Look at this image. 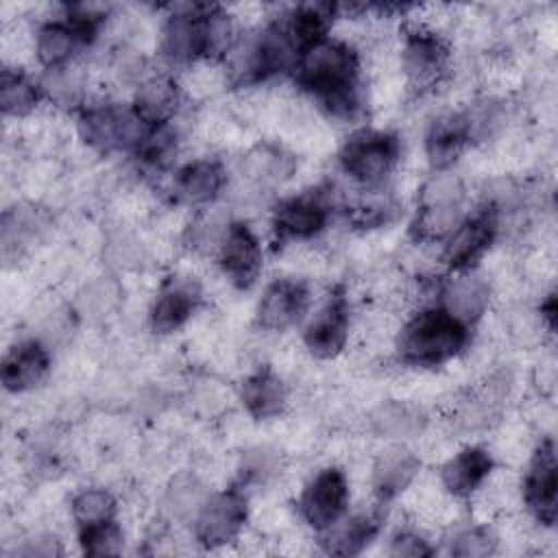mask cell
Returning <instances> with one entry per match:
<instances>
[{
  "label": "cell",
  "mask_w": 558,
  "mask_h": 558,
  "mask_svg": "<svg viewBox=\"0 0 558 558\" xmlns=\"http://www.w3.org/2000/svg\"><path fill=\"white\" fill-rule=\"evenodd\" d=\"M299 83L338 118H351L357 107V59L355 52L331 39L303 48L299 59Z\"/></svg>",
  "instance_id": "6da1fadb"
},
{
  "label": "cell",
  "mask_w": 558,
  "mask_h": 558,
  "mask_svg": "<svg viewBox=\"0 0 558 558\" xmlns=\"http://www.w3.org/2000/svg\"><path fill=\"white\" fill-rule=\"evenodd\" d=\"M466 325L445 310H425L405 323L399 336V353L408 364L436 366L453 357L466 344Z\"/></svg>",
  "instance_id": "7a4b0ae2"
},
{
  "label": "cell",
  "mask_w": 558,
  "mask_h": 558,
  "mask_svg": "<svg viewBox=\"0 0 558 558\" xmlns=\"http://www.w3.org/2000/svg\"><path fill=\"white\" fill-rule=\"evenodd\" d=\"M81 135L98 150L140 148L150 124L135 111L118 105L89 107L78 120Z\"/></svg>",
  "instance_id": "3957f363"
},
{
  "label": "cell",
  "mask_w": 558,
  "mask_h": 558,
  "mask_svg": "<svg viewBox=\"0 0 558 558\" xmlns=\"http://www.w3.org/2000/svg\"><path fill=\"white\" fill-rule=\"evenodd\" d=\"M294 54V41L288 35L286 26L270 24L233 59V76L238 83H253L268 78L286 70Z\"/></svg>",
  "instance_id": "277c9868"
},
{
  "label": "cell",
  "mask_w": 558,
  "mask_h": 558,
  "mask_svg": "<svg viewBox=\"0 0 558 558\" xmlns=\"http://www.w3.org/2000/svg\"><path fill=\"white\" fill-rule=\"evenodd\" d=\"M399 157V140L381 131H360L347 140L340 150L344 172L362 183L384 179Z\"/></svg>",
  "instance_id": "5b68a950"
},
{
  "label": "cell",
  "mask_w": 558,
  "mask_h": 558,
  "mask_svg": "<svg viewBox=\"0 0 558 558\" xmlns=\"http://www.w3.org/2000/svg\"><path fill=\"white\" fill-rule=\"evenodd\" d=\"M347 477L338 469H323L303 490L299 508L303 519L316 527H331L347 508Z\"/></svg>",
  "instance_id": "8992f818"
},
{
  "label": "cell",
  "mask_w": 558,
  "mask_h": 558,
  "mask_svg": "<svg viewBox=\"0 0 558 558\" xmlns=\"http://www.w3.org/2000/svg\"><path fill=\"white\" fill-rule=\"evenodd\" d=\"M246 519V499L240 490L220 493L203 504L196 514V538L205 547H218L235 538Z\"/></svg>",
  "instance_id": "52a82bcc"
},
{
  "label": "cell",
  "mask_w": 558,
  "mask_h": 558,
  "mask_svg": "<svg viewBox=\"0 0 558 558\" xmlns=\"http://www.w3.org/2000/svg\"><path fill=\"white\" fill-rule=\"evenodd\" d=\"M556 453L554 442L543 440L541 447L534 451L525 475V501L534 517L545 523L554 525L556 521Z\"/></svg>",
  "instance_id": "ba28073f"
},
{
  "label": "cell",
  "mask_w": 558,
  "mask_h": 558,
  "mask_svg": "<svg viewBox=\"0 0 558 558\" xmlns=\"http://www.w3.org/2000/svg\"><path fill=\"white\" fill-rule=\"evenodd\" d=\"M497 233V211L488 205L480 209L469 220L460 222L447 242L445 259L451 268L471 266L495 240Z\"/></svg>",
  "instance_id": "9c48e42d"
},
{
  "label": "cell",
  "mask_w": 558,
  "mask_h": 558,
  "mask_svg": "<svg viewBox=\"0 0 558 558\" xmlns=\"http://www.w3.org/2000/svg\"><path fill=\"white\" fill-rule=\"evenodd\" d=\"M349 333V305L342 292H333L305 329V347L316 357H333Z\"/></svg>",
  "instance_id": "30bf717a"
},
{
  "label": "cell",
  "mask_w": 558,
  "mask_h": 558,
  "mask_svg": "<svg viewBox=\"0 0 558 558\" xmlns=\"http://www.w3.org/2000/svg\"><path fill=\"white\" fill-rule=\"evenodd\" d=\"M220 264L227 277L240 288H248L257 279L262 268V251L257 238L246 225H229V231L220 244Z\"/></svg>",
  "instance_id": "8fae6325"
},
{
  "label": "cell",
  "mask_w": 558,
  "mask_h": 558,
  "mask_svg": "<svg viewBox=\"0 0 558 558\" xmlns=\"http://www.w3.org/2000/svg\"><path fill=\"white\" fill-rule=\"evenodd\" d=\"M307 307V290L292 279L272 281L257 307V323L268 331H281L294 325Z\"/></svg>",
  "instance_id": "7c38bea8"
},
{
  "label": "cell",
  "mask_w": 558,
  "mask_h": 558,
  "mask_svg": "<svg viewBox=\"0 0 558 558\" xmlns=\"http://www.w3.org/2000/svg\"><path fill=\"white\" fill-rule=\"evenodd\" d=\"M447 46L445 41L432 31H412L405 37L403 46V65L410 78L418 85L432 83L447 65Z\"/></svg>",
  "instance_id": "4fadbf2b"
},
{
  "label": "cell",
  "mask_w": 558,
  "mask_h": 558,
  "mask_svg": "<svg viewBox=\"0 0 558 558\" xmlns=\"http://www.w3.org/2000/svg\"><path fill=\"white\" fill-rule=\"evenodd\" d=\"M50 366L48 349L37 340L15 344L2 362V384L11 392H24L37 386Z\"/></svg>",
  "instance_id": "5bb4252c"
},
{
  "label": "cell",
  "mask_w": 558,
  "mask_h": 558,
  "mask_svg": "<svg viewBox=\"0 0 558 558\" xmlns=\"http://www.w3.org/2000/svg\"><path fill=\"white\" fill-rule=\"evenodd\" d=\"M203 11L205 7H187L168 17L163 54L172 63H187L203 54Z\"/></svg>",
  "instance_id": "9a60e30c"
},
{
  "label": "cell",
  "mask_w": 558,
  "mask_h": 558,
  "mask_svg": "<svg viewBox=\"0 0 558 558\" xmlns=\"http://www.w3.org/2000/svg\"><path fill=\"white\" fill-rule=\"evenodd\" d=\"M329 218V209L320 196L305 194L283 201L275 211V229L283 238H312Z\"/></svg>",
  "instance_id": "2e32d148"
},
{
  "label": "cell",
  "mask_w": 558,
  "mask_h": 558,
  "mask_svg": "<svg viewBox=\"0 0 558 558\" xmlns=\"http://www.w3.org/2000/svg\"><path fill=\"white\" fill-rule=\"evenodd\" d=\"M469 140L471 137H469V126H466L464 113H449V116L438 118L429 126V133L425 140L429 163L438 170H445L447 166H451L458 159V155L462 153V148Z\"/></svg>",
  "instance_id": "e0dca14e"
},
{
  "label": "cell",
  "mask_w": 558,
  "mask_h": 558,
  "mask_svg": "<svg viewBox=\"0 0 558 558\" xmlns=\"http://www.w3.org/2000/svg\"><path fill=\"white\" fill-rule=\"evenodd\" d=\"M488 299H490V288L477 275L456 277L442 290L445 312L464 325L477 320L484 314Z\"/></svg>",
  "instance_id": "ac0fdd59"
},
{
  "label": "cell",
  "mask_w": 558,
  "mask_h": 558,
  "mask_svg": "<svg viewBox=\"0 0 558 558\" xmlns=\"http://www.w3.org/2000/svg\"><path fill=\"white\" fill-rule=\"evenodd\" d=\"M493 458L480 447H466L442 466V484L456 497L471 495L490 473Z\"/></svg>",
  "instance_id": "d6986e66"
},
{
  "label": "cell",
  "mask_w": 558,
  "mask_h": 558,
  "mask_svg": "<svg viewBox=\"0 0 558 558\" xmlns=\"http://www.w3.org/2000/svg\"><path fill=\"white\" fill-rule=\"evenodd\" d=\"M198 301V290L192 283L177 281L161 290L153 310H150V325L157 333H170L179 329L194 312Z\"/></svg>",
  "instance_id": "ffe728a7"
},
{
  "label": "cell",
  "mask_w": 558,
  "mask_h": 558,
  "mask_svg": "<svg viewBox=\"0 0 558 558\" xmlns=\"http://www.w3.org/2000/svg\"><path fill=\"white\" fill-rule=\"evenodd\" d=\"M225 172L218 161L201 159L183 166L174 179V192L183 203H209L222 187Z\"/></svg>",
  "instance_id": "44dd1931"
},
{
  "label": "cell",
  "mask_w": 558,
  "mask_h": 558,
  "mask_svg": "<svg viewBox=\"0 0 558 558\" xmlns=\"http://www.w3.org/2000/svg\"><path fill=\"white\" fill-rule=\"evenodd\" d=\"M418 471V460L405 449H390L375 462L373 488L381 501H390L410 486Z\"/></svg>",
  "instance_id": "7402d4cb"
},
{
  "label": "cell",
  "mask_w": 558,
  "mask_h": 558,
  "mask_svg": "<svg viewBox=\"0 0 558 558\" xmlns=\"http://www.w3.org/2000/svg\"><path fill=\"white\" fill-rule=\"evenodd\" d=\"M242 403L255 418H270L279 414L286 403L283 381L268 368L257 371L242 384Z\"/></svg>",
  "instance_id": "603a6c76"
},
{
  "label": "cell",
  "mask_w": 558,
  "mask_h": 558,
  "mask_svg": "<svg viewBox=\"0 0 558 558\" xmlns=\"http://www.w3.org/2000/svg\"><path fill=\"white\" fill-rule=\"evenodd\" d=\"M179 102L177 85L166 76H155L142 83L135 100V111L150 124H166Z\"/></svg>",
  "instance_id": "cb8c5ba5"
},
{
  "label": "cell",
  "mask_w": 558,
  "mask_h": 558,
  "mask_svg": "<svg viewBox=\"0 0 558 558\" xmlns=\"http://www.w3.org/2000/svg\"><path fill=\"white\" fill-rule=\"evenodd\" d=\"M371 425H373L375 434L386 436V438H412L423 432L425 416L421 410H416L408 403L390 401V403L379 405L373 412Z\"/></svg>",
  "instance_id": "d4e9b609"
},
{
  "label": "cell",
  "mask_w": 558,
  "mask_h": 558,
  "mask_svg": "<svg viewBox=\"0 0 558 558\" xmlns=\"http://www.w3.org/2000/svg\"><path fill=\"white\" fill-rule=\"evenodd\" d=\"M76 41H83V37L70 22L44 24L37 33V59L48 70L68 65Z\"/></svg>",
  "instance_id": "484cf974"
},
{
  "label": "cell",
  "mask_w": 558,
  "mask_h": 558,
  "mask_svg": "<svg viewBox=\"0 0 558 558\" xmlns=\"http://www.w3.org/2000/svg\"><path fill=\"white\" fill-rule=\"evenodd\" d=\"M329 17H331V9L327 4H305L290 15V24L286 28L294 46L307 48L325 39Z\"/></svg>",
  "instance_id": "4316f807"
},
{
  "label": "cell",
  "mask_w": 558,
  "mask_h": 558,
  "mask_svg": "<svg viewBox=\"0 0 558 558\" xmlns=\"http://www.w3.org/2000/svg\"><path fill=\"white\" fill-rule=\"evenodd\" d=\"M377 532V519L373 514H362L344 521L340 527H336L327 538V549L331 554L351 556L357 554Z\"/></svg>",
  "instance_id": "83f0119b"
},
{
  "label": "cell",
  "mask_w": 558,
  "mask_h": 558,
  "mask_svg": "<svg viewBox=\"0 0 558 558\" xmlns=\"http://www.w3.org/2000/svg\"><path fill=\"white\" fill-rule=\"evenodd\" d=\"M39 100V87L24 74L4 70L0 81V105L9 116H22L31 111Z\"/></svg>",
  "instance_id": "f1b7e54d"
},
{
  "label": "cell",
  "mask_w": 558,
  "mask_h": 558,
  "mask_svg": "<svg viewBox=\"0 0 558 558\" xmlns=\"http://www.w3.org/2000/svg\"><path fill=\"white\" fill-rule=\"evenodd\" d=\"M207 501L203 484L194 475H179L166 493V510L174 519L196 517L203 504Z\"/></svg>",
  "instance_id": "f546056e"
},
{
  "label": "cell",
  "mask_w": 558,
  "mask_h": 558,
  "mask_svg": "<svg viewBox=\"0 0 558 558\" xmlns=\"http://www.w3.org/2000/svg\"><path fill=\"white\" fill-rule=\"evenodd\" d=\"M41 227H44V222L35 209H26V207L9 209L2 218V251H4V255H11V251L17 253V248L26 246V242L31 238H35Z\"/></svg>",
  "instance_id": "4dcf8cb0"
},
{
  "label": "cell",
  "mask_w": 558,
  "mask_h": 558,
  "mask_svg": "<svg viewBox=\"0 0 558 558\" xmlns=\"http://www.w3.org/2000/svg\"><path fill=\"white\" fill-rule=\"evenodd\" d=\"M116 499L105 488H85L72 499V514L78 527L113 521Z\"/></svg>",
  "instance_id": "1f68e13d"
},
{
  "label": "cell",
  "mask_w": 558,
  "mask_h": 558,
  "mask_svg": "<svg viewBox=\"0 0 558 558\" xmlns=\"http://www.w3.org/2000/svg\"><path fill=\"white\" fill-rule=\"evenodd\" d=\"M229 220L222 211L218 209H207L203 214H198L192 225L187 227L185 233V242L187 246L196 248V251H209L214 246L220 248L227 231H229Z\"/></svg>",
  "instance_id": "d6a6232c"
},
{
  "label": "cell",
  "mask_w": 558,
  "mask_h": 558,
  "mask_svg": "<svg viewBox=\"0 0 558 558\" xmlns=\"http://www.w3.org/2000/svg\"><path fill=\"white\" fill-rule=\"evenodd\" d=\"M244 170L251 179H255L259 183H268V181L281 179L283 172L288 170V163L279 150L259 146V148L251 150L248 157L244 159Z\"/></svg>",
  "instance_id": "836d02e7"
},
{
  "label": "cell",
  "mask_w": 558,
  "mask_h": 558,
  "mask_svg": "<svg viewBox=\"0 0 558 558\" xmlns=\"http://www.w3.org/2000/svg\"><path fill=\"white\" fill-rule=\"evenodd\" d=\"M174 150H177V133L166 124L150 126V131L146 133L144 142L137 148L140 157L153 166H163Z\"/></svg>",
  "instance_id": "e575fe53"
},
{
  "label": "cell",
  "mask_w": 558,
  "mask_h": 558,
  "mask_svg": "<svg viewBox=\"0 0 558 558\" xmlns=\"http://www.w3.org/2000/svg\"><path fill=\"white\" fill-rule=\"evenodd\" d=\"M46 92L59 105H65V107L74 105L81 96V74H78V70L70 68V65L48 70Z\"/></svg>",
  "instance_id": "d590c367"
},
{
  "label": "cell",
  "mask_w": 558,
  "mask_h": 558,
  "mask_svg": "<svg viewBox=\"0 0 558 558\" xmlns=\"http://www.w3.org/2000/svg\"><path fill=\"white\" fill-rule=\"evenodd\" d=\"M81 543H83L85 554L107 556V554H116L120 549L122 536L113 521H105L98 525L81 527Z\"/></svg>",
  "instance_id": "8d00e7d4"
},
{
  "label": "cell",
  "mask_w": 558,
  "mask_h": 558,
  "mask_svg": "<svg viewBox=\"0 0 558 558\" xmlns=\"http://www.w3.org/2000/svg\"><path fill=\"white\" fill-rule=\"evenodd\" d=\"M495 547L493 536L488 534V530L484 527H469L462 530L453 543H451V554L453 556H464V558H473V556H486L490 554Z\"/></svg>",
  "instance_id": "74e56055"
},
{
  "label": "cell",
  "mask_w": 558,
  "mask_h": 558,
  "mask_svg": "<svg viewBox=\"0 0 558 558\" xmlns=\"http://www.w3.org/2000/svg\"><path fill=\"white\" fill-rule=\"evenodd\" d=\"M277 469V456L275 451L270 449H253L248 456H246V462H244V475L248 480H257V482H264L266 477H270Z\"/></svg>",
  "instance_id": "f35d334b"
},
{
  "label": "cell",
  "mask_w": 558,
  "mask_h": 558,
  "mask_svg": "<svg viewBox=\"0 0 558 558\" xmlns=\"http://www.w3.org/2000/svg\"><path fill=\"white\" fill-rule=\"evenodd\" d=\"M392 554L395 556H410V558H418V556H429L432 549L429 545L414 532H401L397 534V538L392 541Z\"/></svg>",
  "instance_id": "ab89813d"
},
{
  "label": "cell",
  "mask_w": 558,
  "mask_h": 558,
  "mask_svg": "<svg viewBox=\"0 0 558 558\" xmlns=\"http://www.w3.org/2000/svg\"><path fill=\"white\" fill-rule=\"evenodd\" d=\"M59 549H57V543H54V538L50 541V538H46V541H33V545L26 549V554L28 556H52V554H57Z\"/></svg>",
  "instance_id": "60d3db41"
}]
</instances>
